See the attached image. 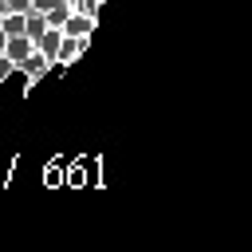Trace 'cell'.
Instances as JSON below:
<instances>
[{"instance_id": "1", "label": "cell", "mask_w": 252, "mask_h": 252, "mask_svg": "<svg viewBox=\"0 0 252 252\" xmlns=\"http://www.w3.org/2000/svg\"><path fill=\"white\" fill-rule=\"evenodd\" d=\"M94 24H98L94 16H87V12H79V8H75V12L67 16V24H63V35H75V39H79L83 47H91V35H94Z\"/></svg>"}, {"instance_id": "2", "label": "cell", "mask_w": 252, "mask_h": 252, "mask_svg": "<svg viewBox=\"0 0 252 252\" xmlns=\"http://www.w3.org/2000/svg\"><path fill=\"white\" fill-rule=\"evenodd\" d=\"M51 67H55V63H51V59H47V55H43L39 47H32V55H28L24 63H20V71L28 75V91H32V87H35V83H39V79H43V75L51 71Z\"/></svg>"}, {"instance_id": "3", "label": "cell", "mask_w": 252, "mask_h": 252, "mask_svg": "<svg viewBox=\"0 0 252 252\" xmlns=\"http://www.w3.org/2000/svg\"><path fill=\"white\" fill-rule=\"evenodd\" d=\"M32 47H35V43H32L28 35H8V43H4V55H8V59L20 67V63L32 55Z\"/></svg>"}, {"instance_id": "4", "label": "cell", "mask_w": 252, "mask_h": 252, "mask_svg": "<svg viewBox=\"0 0 252 252\" xmlns=\"http://www.w3.org/2000/svg\"><path fill=\"white\" fill-rule=\"evenodd\" d=\"M83 51H87V47H83L75 35H63V39H59V55H55V67H71V63H75Z\"/></svg>"}, {"instance_id": "5", "label": "cell", "mask_w": 252, "mask_h": 252, "mask_svg": "<svg viewBox=\"0 0 252 252\" xmlns=\"http://www.w3.org/2000/svg\"><path fill=\"white\" fill-rule=\"evenodd\" d=\"M43 32H47V16H43V12H35V8H32V12H24V35L35 43Z\"/></svg>"}, {"instance_id": "6", "label": "cell", "mask_w": 252, "mask_h": 252, "mask_svg": "<svg viewBox=\"0 0 252 252\" xmlns=\"http://www.w3.org/2000/svg\"><path fill=\"white\" fill-rule=\"evenodd\" d=\"M59 39H63V28H47V32L35 39V47H39V51L55 63V55H59Z\"/></svg>"}, {"instance_id": "7", "label": "cell", "mask_w": 252, "mask_h": 252, "mask_svg": "<svg viewBox=\"0 0 252 252\" xmlns=\"http://www.w3.org/2000/svg\"><path fill=\"white\" fill-rule=\"evenodd\" d=\"M0 28H4V35H24V12H4Z\"/></svg>"}, {"instance_id": "8", "label": "cell", "mask_w": 252, "mask_h": 252, "mask_svg": "<svg viewBox=\"0 0 252 252\" xmlns=\"http://www.w3.org/2000/svg\"><path fill=\"white\" fill-rule=\"evenodd\" d=\"M43 16H47V28H63V24H67V16H71V8H67V4H55V8H51V12H43Z\"/></svg>"}, {"instance_id": "9", "label": "cell", "mask_w": 252, "mask_h": 252, "mask_svg": "<svg viewBox=\"0 0 252 252\" xmlns=\"http://www.w3.org/2000/svg\"><path fill=\"white\" fill-rule=\"evenodd\" d=\"M4 12H32V0H4Z\"/></svg>"}, {"instance_id": "10", "label": "cell", "mask_w": 252, "mask_h": 252, "mask_svg": "<svg viewBox=\"0 0 252 252\" xmlns=\"http://www.w3.org/2000/svg\"><path fill=\"white\" fill-rule=\"evenodd\" d=\"M55 4H63V0H32V8H35V12H51Z\"/></svg>"}, {"instance_id": "11", "label": "cell", "mask_w": 252, "mask_h": 252, "mask_svg": "<svg viewBox=\"0 0 252 252\" xmlns=\"http://www.w3.org/2000/svg\"><path fill=\"white\" fill-rule=\"evenodd\" d=\"M8 71H16V63H12V59H8V55H0V83H4V79H8Z\"/></svg>"}, {"instance_id": "12", "label": "cell", "mask_w": 252, "mask_h": 252, "mask_svg": "<svg viewBox=\"0 0 252 252\" xmlns=\"http://www.w3.org/2000/svg\"><path fill=\"white\" fill-rule=\"evenodd\" d=\"M4 43H8V35H4V28H0V55H4Z\"/></svg>"}, {"instance_id": "13", "label": "cell", "mask_w": 252, "mask_h": 252, "mask_svg": "<svg viewBox=\"0 0 252 252\" xmlns=\"http://www.w3.org/2000/svg\"><path fill=\"white\" fill-rule=\"evenodd\" d=\"M63 4H67V8H71V12H75V8H79V0H63Z\"/></svg>"}, {"instance_id": "14", "label": "cell", "mask_w": 252, "mask_h": 252, "mask_svg": "<svg viewBox=\"0 0 252 252\" xmlns=\"http://www.w3.org/2000/svg\"><path fill=\"white\" fill-rule=\"evenodd\" d=\"M0 12H4V0H0Z\"/></svg>"}, {"instance_id": "15", "label": "cell", "mask_w": 252, "mask_h": 252, "mask_svg": "<svg viewBox=\"0 0 252 252\" xmlns=\"http://www.w3.org/2000/svg\"><path fill=\"white\" fill-rule=\"evenodd\" d=\"M0 16H4V12H0Z\"/></svg>"}]
</instances>
